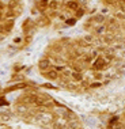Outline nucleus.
I'll return each instance as SVG.
<instances>
[{
	"label": "nucleus",
	"instance_id": "1",
	"mask_svg": "<svg viewBox=\"0 0 125 129\" xmlns=\"http://www.w3.org/2000/svg\"><path fill=\"white\" fill-rule=\"evenodd\" d=\"M48 65H49V61H41V62H40V67L42 68V69H45Z\"/></svg>",
	"mask_w": 125,
	"mask_h": 129
},
{
	"label": "nucleus",
	"instance_id": "3",
	"mask_svg": "<svg viewBox=\"0 0 125 129\" xmlns=\"http://www.w3.org/2000/svg\"><path fill=\"white\" fill-rule=\"evenodd\" d=\"M4 105H7V102L3 101V99H0V106H4Z\"/></svg>",
	"mask_w": 125,
	"mask_h": 129
},
{
	"label": "nucleus",
	"instance_id": "2",
	"mask_svg": "<svg viewBox=\"0 0 125 129\" xmlns=\"http://www.w3.org/2000/svg\"><path fill=\"white\" fill-rule=\"evenodd\" d=\"M48 78H50V79H56V78H57L56 72H49V74H48Z\"/></svg>",
	"mask_w": 125,
	"mask_h": 129
}]
</instances>
